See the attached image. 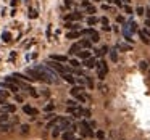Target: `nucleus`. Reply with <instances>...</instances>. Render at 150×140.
I'll list each match as a JSON object with an SVG mask.
<instances>
[{"label":"nucleus","instance_id":"1","mask_svg":"<svg viewBox=\"0 0 150 140\" xmlns=\"http://www.w3.org/2000/svg\"><path fill=\"white\" fill-rule=\"evenodd\" d=\"M34 69L39 72L40 81H45V82H57V71H53L50 66H47V65H37Z\"/></svg>","mask_w":150,"mask_h":140},{"label":"nucleus","instance_id":"2","mask_svg":"<svg viewBox=\"0 0 150 140\" xmlns=\"http://www.w3.org/2000/svg\"><path fill=\"white\" fill-rule=\"evenodd\" d=\"M47 66H50L53 71H58V72H62V74H66V72H69V68H68V66L62 65V63H58V61H53V60H50V61L47 63Z\"/></svg>","mask_w":150,"mask_h":140},{"label":"nucleus","instance_id":"3","mask_svg":"<svg viewBox=\"0 0 150 140\" xmlns=\"http://www.w3.org/2000/svg\"><path fill=\"white\" fill-rule=\"evenodd\" d=\"M81 36H87L91 37V42H98V32L94 29V27H87V29H82L81 31Z\"/></svg>","mask_w":150,"mask_h":140},{"label":"nucleus","instance_id":"4","mask_svg":"<svg viewBox=\"0 0 150 140\" xmlns=\"http://www.w3.org/2000/svg\"><path fill=\"white\" fill-rule=\"evenodd\" d=\"M97 71H98V79H105V76H107V72H108V66H107V63L105 61H100V63H97Z\"/></svg>","mask_w":150,"mask_h":140},{"label":"nucleus","instance_id":"5","mask_svg":"<svg viewBox=\"0 0 150 140\" xmlns=\"http://www.w3.org/2000/svg\"><path fill=\"white\" fill-rule=\"evenodd\" d=\"M2 87H5V89H8V90H11L13 94H16V92L20 90V87H18V85L15 84L13 81H8V79H7L5 82H2Z\"/></svg>","mask_w":150,"mask_h":140},{"label":"nucleus","instance_id":"6","mask_svg":"<svg viewBox=\"0 0 150 140\" xmlns=\"http://www.w3.org/2000/svg\"><path fill=\"white\" fill-rule=\"evenodd\" d=\"M65 20H66V21H76V23H78V21L82 20V13H79V11H73V13L66 15Z\"/></svg>","mask_w":150,"mask_h":140},{"label":"nucleus","instance_id":"7","mask_svg":"<svg viewBox=\"0 0 150 140\" xmlns=\"http://www.w3.org/2000/svg\"><path fill=\"white\" fill-rule=\"evenodd\" d=\"M58 127L60 130H66L68 127H71V122H69L68 119H65V117H58Z\"/></svg>","mask_w":150,"mask_h":140},{"label":"nucleus","instance_id":"8","mask_svg":"<svg viewBox=\"0 0 150 140\" xmlns=\"http://www.w3.org/2000/svg\"><path fill=\"white\" fill-rule=\"evenodd\" d=\"M71 95H73V97H74L78 101H81V103H84V101L87 100V98H86V95L82 94V92H76L74 89H71Z\"/></svg>","mask_w":150,"mask_h":140},{"label":"nucleus","instance_id":"9","mask_svg":"<svg viewBox=\"0 0 150 140\" xmlns=\"http://www.w3.org/2000/svg\"><path fill=\"white\" fill-rule=\"evenodd\" d=\"M81 127H82V134H84V135H94V134H92V130H91V127H89V124L86 122V121H82L81 122Z\"/></svg>","mask_w":150,"mask_h":140},{"label":"nucleus","instance_id":"10","mask_svg":"<svg viewBox=\"0 0 150 140\" xmlns=\"http://www.w3.org/2000/svg\"><path fill=\"white\" fill-rule=\"evenodd\" d=\"M98 21L102 23V29H103V31H111V27H110V23H108V18H107V16H102Z\"/></svg>","mask_w":150,"mask_h":140},{"label":"nucleus","instance_id":"11","mask_svg":"<svg viewBox=\"0 0 150 140\" xmlns=\"http://www.w3.org/2000/svg\"><path fill=\"white\" fill-rule=\"evenodd\" d=\"M36 58H37V52H28L26 55H24V61H26V63L34 61Z\"/></svg>","mask_w":150,"mask_h":140},{"label":"nucleus","instance_id":"12","mask_svg":"<svg viewBox=\"0 0 150 140\" xmlns=\"http://www.w3.org/2000/svg\"><path fill=\"white\" fill-rule=\"evenodd\" d=\"M95 65H97V60L92 58V56H89L87 60H84V66H86V68H95Z\"/></svg>","mask_w":150,"mask_h":140},{"label":"nucleus","instance_id":"13","mask_svg":"<svg viewBox=\"0 0 150 140\" xmlns=\"http://www.w3.org/2000/svg\"><path fill=\"white\" fill-rule=\"evenodd\" d=\"M65 27L66 29H71V31H79L81 29L79 23H65Z\"/></svg>","mask_w":150,"mask_h":140},{"label":"nucleus","instance_id":"14","mask_svg":"<svg viewBox=\"0 0 150 140\" xmlns=\"http://www.w3.org/2000/svg\"><path fill=\"white\" fill-rule=\"evenodd\" d=\"M50 60H53V61H58V63L68 61V58H66V56H63V55H52V56H50Z\"/></svg>","mask_w":150,"mask_h":140},{"label":"nucleus","instance_id":"15","mask_svg":"<svg viewBox=\"0 0 150 140\" xmlns=\"http://www.w3.org/2000/svg\"><path fill=\"white\" fill-rule=\"evenodd\" d=\"M86 23H87V26H95V24L98 23V18H95L94 15H91V16L86 20Z\"/></svg>","mask_w":150,"mask_h":140},{"label":"nucleus","instance_id":"16","mask_svg":"<svg viewBox=\"0 0 150 140\" xmlns=\"http://www.w3.org/2000/svg\"><path fill=\"white\" fill-rule=\"evenodd\" d=\"M79 45H81V49H91V47H92V42H91V40H86V39H82V40H79Z\"/></svg>","mask_w":150,"mask_h":140},{"label":"nucleus","instance_id":"17","mask_svg":"<svg viewBox=\"0 0 150 140\" xmlns=\"http://www.w3.org/2000/svg\"><path fill=\"white\" fill-rule=\"evenodd\" d=\"M66 37L68 39H79L81 37V31H71V32L66 34Z\"/></svg>","mask_w":150,"mask_h":140},{"label":"nucleus","instance_id":"18","mask_svg":"<svg viewBox=\"0 0 150 140\" xmlns=\"http://www.w3.org/2000/svg\"><path fill=\"white\" fill-rule=\"evenodd\" d=\"M23 111H24L26 114H31V116H33V114H37V110H36V108L28 106V105H26V106H23Z\"/></svg>","mask_w":150,"mask_h":140},{"label":"nucleus","instance_id":"19","mask_svg":"<svg viewBox=\"0 0 150 140\" xmlns=\"http://www.w3.org/2000/svg\"><path fill=\"white\" fill-rule=\"evenodd\" d=\"M62 139L63 140H74V137H73L71 130H65V132H63V135H62Z\"/></svg>","mask_w":150,"mask_h":140},{"label":"nucleus","instance_id":"20","mask_svg":"<svg viewBox=\"0 0 150 140\" xmlns=\"http://www.w3.org/2000/svg\"><path fill=\"white\" fill-rule=\"evenodd\" d=\"M78 52H81V45H79V44H74V45L69 49V53H73V55H78Z\"/></svg>","mask_w":150,"mask_h":140},{"label":"nucleus","instance_id":"21","mask_svg":"<svg viewBox=\"0 0 150 140\" xmlns=\"http://www.w3.org/2000/svg\"><path fill=\"white\" fill-rule=\"evenodd\" d=\"M78 56H79V58H82V60H87L89 56H91V53H89V50H84V52L81 50V52H78Z\"/></svg>","mask_w":150,"mask_h":140},{"label":"nucleus","instance_id":"22","mask_svg":"<svg viewBox=\"0 0 150 140\" xmlns=\"http://www.w3.org/2000/svg\"><path fill=\"white\" fill-rule=\"evenodd\" d=\"M63 77H65V81H66V82H69V84H74V82H76V79L73 77V76L69 74V72H66V74H63Z\"/></svg>","mask_w":150,"mask_h":140},{"label":"nucleus","instance_id":"23","mask_svg":"<svg viewBox=\"0 0 150 140\" xmlns=\"http://www.w3.org/2000/svg\"><path fill=\"white\" fill-rule=\"evenodd\" d=\"M139 37H140V40H142L144 44H149V42H150V40L147 39V36H145V34L142 32V31H139Z\"/></svg>","mask_w":150,"mask_h":140},{"label":"nucleus","instance_id":"24","mask_svg":"<svg viewBox=\"0 0 150 140\" xmlns=\"http://www.w3.org/2000/svg\"><path fill=\"white\" fill-rule=\"evenodd\" d=\"M136 13L139 15V16H142V15H145V8H144V7H137L136 8Z\"/></svg>","mask_w":150,"mask_h":140},{"label":"nucleus","instance_id":"25","mask_svg":"<svg viewBox=\"0 0 150 140\" xmlns=\"http://www.w3.org/2000/svg\"><path fill=\"white\" fill-rule=\"evenodd\" d=\"M8 129H10V126H8V124H5V122L0 124V130H2V132H7Z\"/></svg>","mask_w":150,"mask_h":140},{"label":"nucleus","instance_id":"26","mask_svg":"<svg viewBox=\"0 0 150 140\" xmlns=\"http://www.w3.org/2000/svg\"><path fill=\"white\" fill-rule=\"evenodd\" d=\"M8 121V114L7 113H2L0 114V122H7Z\"/></svg>","mask_w":150,"mask_h":140},{"label":"nucleus","instance_id":"27","mask_svg":"<svg viewBox=\"0 0 150 140\" xmlns=\"http://www.w3.org/2000/svg\"><path fill=\"white\" fill-rule=\"evenodd\" d=\"M69 65H71L73 68H79V66H81V63H79L78 60H71V61H69Z\"/></svg>","mask_w":150,"mask_h":140},{"label":"nucleus","instance_id":"28","mask_svg":"<svg viewBox=\"0 0 150 140\" xmlns=\"http://www.w3.org/2000/svg\"><path fill=\"white\" fill-rule=\"evenodd\" d=\"M110 58L113 60V61H116V60H118V53H116V50H113V52L110 53Z\"/></svg>","mask_w":150,"mask_h":140},{"label":"nucleus","instance_id":"29","mask_svg":"<svg viewBox=\"0 0 150 140\" xmlns=\"http://www.w3.org/2000/svg\"><path fill=\"white\" fill-rule=\"evenodd\" d=\"M10 39H11V36L8 32H5L4 34V40H5V42H10Z\"/></svg>","mask_w":150,"mask_h":140},{"label":"nucleus","instance_id":"30","mask_svg":"<svg viewBox=\"0 0 150 140\" xmlns=\"http://www.w3.org/2000/svg\"><path fill=\"white\" fill-rule=\"evenodd\" d=\"M5 110L10 111V113H13V111H15V106H13V105H7V106H5Z\"/></svg>","mask_w":150,"mask_h":140},{"label":"nucleus","instance_id":"31","mask_svg":"<svg viewBox=\"0 0 150 140\" xmlns=\"http://www.w3.org/2000/svg\"><path fill=\"white\" fill-rule=\"evenodd\" d=\"M29 16H31V18H37V11L31 8V11H29Z\"/></svg>","mask_w":150,"mask_h":140},{"label":"nucleus","instance_id":"32","mask_svg":"<svg viewBox=\"0 0 150 140\" xmlns=\"http://www.w3.org/2000/svg\"><path fill=\"white\" fill-rule=\"evenodd\" d=\"M140 69H142V71L149 69V66H147V63H145V61H142V63H140Z\"/></svg>","mask_w":150,"mask_h":140},{"label":"nucleus","instance_id":"33","mask_svg":"<svg viewBox=\"0 0 150 140\" xmlns=\"http://www.w3.org/2000/svg\"><path fill=\"white\" fill-rule=\"evenodd\" d=\"M124 11H126L127 15H132V8H131V7H127V5L124 7Z\"/></svg>","mask_w":150,"mask_h":140},{"label":"nucleus","instance_id":"34","mask_svg":"<svg viewBox=\"0 0 150 140\" xmlns=\"http://www.w3.org/2000/svg\"><path fill=\"white\" fill-rule=\"evenodd\" d=\"M103 137H105V134L102 132V130H98V132H97V139H100V140H102Z\"/></svg>","mask_w":150,"mask_h":140},{"label":"nucleus","instance_id":"35","mask_svg":"<svg viewBox=\"0 0 150 140\" xmlns=\"http://www.w3.org/2000/svg\"><path fill=\"white\" fill-rule=\"evenodd\" d=\"M66 103H68L69 106H78V105H76V101H74V100H68V101H66Z\"/></svg>","mask_w":150,"mask_h":140},{"label":"nucleus","instance_id":"36","mask_svg":"<svg viewBox=\"0 0 150 140\" xmlns=\"http://www.w3.org/2000/svg\"><path fill=\"white\" fill-rule=\"evenodd\" d=\"M58 134H60V129H58V127H55V130L52 132V135H53V137H57Z\"/></svg>","mask_w":150,"mask_h":140},{"label":"nucleus","instance_id":"37","mask_svg":"<svg viewBox=\"0 0 150 140\" xmlns=\"http://www.w3.org/2000/svg\"><path fill=\"white\" fill-rule=\"evenodd\" d=\"M28 130H29V126H23V127H21V132H24V134H26Z\"/></svg>","mask_w":150,"mask_h":140},{"label":"nucleus","instance_id":"38","mask_svg":"<svg viewBox=\"0 0 150 140\" xmlns=\"http://www.w3.org/2000/svg\"><path fill=\"white\" fill-rule=\"evenodd\" d=\"M45 110H47V111H52V110H53V105H47Z\"/></svg>","mask_w":150,"mask_h":140},{"label":"nucleus","instance_id":"39","mask_svg":"<svg viewBox=\"0 0 150 140\" xmlns=\"http://www.w3.org/2000/svg\"><path fill=\"white\" fill-rule=\"evenodd\" d=\"M145 15H147V18L150 20V8H147V10H145Z\"/></svg>","mask_w":150,"mask_h":140},{"label":"nucleus","instance_id":"40","mask_svg":"<svg viewBox=\"0 0 150 140\" xmlns=\"http://www.w3.org/2000/svg\"><path fill=\"white\" fill-rule=\"evenodd\" d=\"M149 76H150V69H149Z\"/></svg>","mask_w":150,"mask_h":140},{"label":"nucleus","instance_id":"41","mask_svg":"<svg viewBox=\"0 0 150 140\" xmlns=\"http://www.w3.org/2000/svg\"><path fill=\"white\" fill-rule=\"evenodd\" d=\"M124 2H129V0H124Z\"/></svg>","mask_w":150,"mask_h":140},{"label":"nucleus","instance_id":"42","mask_svg":"<svg viewBox=\"0 0 150 140\" xmlns=\"http://www.w3.org/2000/svg\"><path fill=\"white\" fill-rule=\"evenodd\" d=\"M76 140H81V139H76Z\"/></svg>","mask_w":150,"mask_h":140},{"label":"nucleus","instance_id":"43","mask_svg":"<svg viewBox=\"0 0 150 140\" xmlns=\"http://www.w3.org/2000/svg\"><path fill=\"white\" fill-rule=\"evenodd\" d=\"M82 2H84V0H82Z\"/></svg>","mask_w":150,"mask_h":140}]
</instances>
